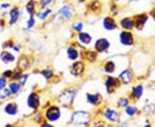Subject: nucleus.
<instances>
[{
    "mask_svg": "<svg viewBox=\"0 0 155 127\" xmlns=\"http://www.w3.org/2000/svg\"><path fill=\"white\" fill-rule=\"evenodd\" d=\"M91 119V116L86 111H76L72 113L71 122L76 126H84L88 125Z\"/></svg>",
    "mask_w": 155,
    "mask_h": 127,
    "instance_id": "1",
    "label": "nucleus"
},
{
    "mask_svg": "<svg viewBox=\"0 0 155 127\" xmlns=\"http://www.w3.org/2000/svg\"><path fill=\"white\" fill-rule=\"evenodd\" d=\"M76 90L75 89H67L63 91L59 96H58V102L62 106H70L74 101V98L76 96Z\"/></svg>",
    "mask_w": 155,
    "mask_h": 127,
    "instance_id": "2",
    "label": "nucleus"
},
{
    "mask_svg": "<svg viewBox=\"0 0 155 127\" xmlns=\"http://www.w3.org/2000/svg\"><path fill=\"white\" fill-rule=\"evenodd\" d=\"M45 118L49 123H54L61 118V110L58 106H50L45 112Z\"/></svg>",
    "mask_w": 155,
    "mask_h": 127,
    "instance_id": "3",
    "label": "nucleus"
},
{
    "mask_svg": "<svg viewBox=\"0 0 155 127\" xmlns=\"http://www.w3.org/2000/svg\"><path fill=\"white\" fill-rule=\"evenodd\" d=\"M119 40L121 44L126 46H131L134 43V38L132 32L128 31H122L120 33L119 35Z\"/></svg>",
    "mask_w": 155,
    "mask_h": 127,
    "instance_id": "4",
    "label": "nucleus"
},
{
    "mask_svg": "<svg viewBox=\"0 0 155 127\" xmlns=\"http://www.w3.org/2000/svg\"><path fill=\"white\" fill-rule=\"evenodd\" d=\"M27 105L30 109H33V110L38 109L41 105V99L37 93L32 92L28 94V99H27Z\"/></svg>",
    "mask_w": 155,
    "mask_h": 127,
    "instance_id": "5",
    "label": "nucleus"
},
{
    "mask_svg": "<svg viewBox=\"0 0 155 127\" xmlns=\"http://www.w3.org/2000/svg\"><path fill=\"white\" fill-rule=\"evenodd\" d=\"M121 86V81L119 78H113V77H108L105 81L106 90L108 93H113L115 89L119 88Z\"/></svg>",
    "mask_w": 155,
    "mask_h": 127,
    "instance_id": "6",
    "label": "nucleus"
},
{
    "mask_svg": "<svg viewBox=\"0 0 155 127\" xmlns=\"http://www.w3.org/2000/svg\"><path fill=\"white\" fill-rule=\"evenodd\" d=\"M110 47V42L105 38H100L95 42L94 48L97 52H104Z\"/></svg>",
    "mask_w": 155,
    "mask_h": 127,
    "instance_id": "7",
    "label": "nucleus"
},
{
    "mask_svg": "<svg viewBox=\"0 0 155 127\" xmlns=\"http://www.w3.org/2000/svg\"><path fill=\"white\" fill-rule=\"evenodd\" d=\"M84 64L83 61H74L71 66V72L73 76L78 77L81 76L84 71Z\"/></svg>",
    "mask_w": 155,
    "mask_h": 127,
    "instance_id": "8",
    "label": "nucleus"
},
{
    "mask_svg": "<svg viewBox=\"0 0 155 127\" xmlns=\"http://www.w3.org/2000/svg\"><path fill=\"white\" fill-rule=\"evenodd\" d=\"M104 118L108 121L111 123H119L120 122V114L116 110L114 109H107L104 113Z\"/></svg>",
    "mask_w": 155,
    "mask_h": 127,
    "instance_id": "9",
    "label": "nucleus"
},
{
    "mask_svg": "<svg viewBox=\"0 0 155 127\" xmlns=\"http://www.w3.org/2000/svg\"><path fill=\"white\" fill-rule=\"evenodd\" d=\"M148 20V16L147 14H140L138 16H135L134 21V27L138 30H142L145 27L146 23Z\"/></svg>",
    "mask_w": 155,
    "mask_h": 127,
    "instance_id": "10",
    "label": "nucleus"
},
{
    "mask_svg": "<svg viewBox=\"0 0 155 127\" xmlns=\"http://www.w3.org/2000/svg\"><path fill=\"white\" fill-rule=\"evenodd\" d=\"M86 97V101L89 104L92 106L99 105L102 102V95L98 93L96 94H91V93H86L85 94Z\"/></svg>",
    "mask_w": 155,
    "mask_h": 127,
    "instance_id": "11",
    "label": "nucleus"
},
{
    "mask_svg": "<svg viewBox=\"0 0 155 127\" xmlns=\"http://www.w3.org/2000/svg\"><path fill=\"white\" fill-rule=\"evenodd\" d=\"M103 27L107 31H113L117 28V23L114 18L111 17H106L103 20Z\"/></svg>",
    "mask_w": 155,
    "mask_h": 127,
    "instance_id": "12",
    "label": "nucleus"
},
{
    "mask_svg": "<svg viewBox=\"0 0 155 127\" xmlns=\"http://www.w3.org/2000/svg\"><path fill=\"white\" fill-rule=\"evenodd\" d=\"M59 14L61 17L66 20H71L73 17V11H72V7L70 5H63L59 11Z\"/></svg>",
    "mask_w": 155,
    "mask_h": 127,
    "instance_id": "13",
    "label": "nucleus"
},
{
    "mask_svg": "<svg viewBox=\"0 0 155 127\" xmlns=\"http://www.w3.org/2000/svg\"><path fill=\"white\" fill-rule=\"evenodd\" d=\"M78 41L81 43L82 45H84V46H89V45L91 43L92 41V37L91 35L90 34L87 32H79L78 34Z\"/></svg>",
    "mask_w": 155,
    "mask_h": 127,
    "instance_id": "14",
    "label": "nucleus"
},
{
    "mask_svg": "<svg viewBox=\"0 0 155 127\" xmlns=\"http://www.w3.org/2000/svg\"><path fill=\"white\" fill-rule=\"evenodd\" d=\"M0 59L2 62L5 65H9L11 63H13L16 60V57L14 54H12L11 52H8V51H3L0 54Z\"/></svg>",
    "mask_w": 155,
    "mask_h": 127,
    "instance_id": "15",
    "label": "nucleus"
},
{
    "mask_svg": "<svg viewBox=\"0 0 155 127\" xmlns=\"http://www.w3.org/2000/svg\"><path fill=\"white\" fill-rule=\"evenodd\" d=\"M119 79H120L121 83L127 84V83H131V81L133 80V74L129 70H125L120 73Z\"/></svg>",
    "mask_w": 155,
    "mask_h": 127,
    "instance_id": "16",
    "label": "nucleus"
},
{
    "mask_svg": "<svg viewBox=\"0 0 155 127\" xmlns=\"http://www.w3.org/2000/svg\"><path fill=\"white\" fill-rule=\"evenodd\" d=\"M4 111L6 114L8 115H11V116H15L17 115V113H18V106L16 103L14 102H10L8 104H6Z\"/></svg>",
    "mask_w": 155,
    "mask_h": 127,
    "instance_id": "17",
    "label": "nucleus"
},
{
    "mask_svg": "<svg viewBox=\"0 0 155 127\" xmlns=\"http://www.w3.org/2000/svg\"><path fill=\"white\" fill-rule=\"evenodd\" d=\"M120 26L125 30H132L134 28V21L132 18L125 17L120 21Z\"/></svg>",
    "mask_w": 155,
    "mask_h": 127,
    "instance_id": "18",
    "label": "nucleus"
},
{
    "mask_svg": "<svg viewBox=\"0 0 155 127\" xmlns=\"http://www.w3.org/2000/svg\"><path fill=\"white\" fill-rule=\"evenodd\" d=\"M10 15V21H9V23L11 25H13L15 23H17V22L18 21V19L20 18V11L19 9L15 7V8H12L9 13Z\"/></svg>",
    "mask_w": 155,
    "mask_h": 127,
    "instance_id": "19",
    "label": "nucleus"
},
{
    "mask_svg": "<svg viewBox=\"0 0 155 127\" xmlns=\"http://www.w3.org/2000/svg\"><path fill=\"white\" fill-rule=\"evenodd\" d=\"M81 55L89 62H94L97 60V52L96 51H91V50H84Z\"/></svg>",
    "mask_w": 155,
    "mask_h": 127,
    "instance_id": "20",
    "label": "nucleus"
},
{
    "mask_svg": "<svg viewBox=\"0 0 155 127\" xmlns=\"http://www.w3.org/2000/svg\"><path fill=\"white\" fill-rule=\"evenodd\" d=\"M17 67H18V69L22 70V71L28 69L29 67V60H28L27 56L22 55L19 58L18 62H17Z\"/></svg>",
    "mask_w": 155,
    "mask_h": 127,
    "instance_id": "21",
    "label": "nucleus"
},
{
    "mask_svg": "<svg viewBox=\"0 0 155 127\" xmlns=\"http://www.w3.org/2000/svg\"><path fill=\"white\" fill-rule=\"evenodd\" d=\"M67 55L68 59L72 61H76L79 57V52L73 46H69L67 48Z\"/></svg>",
    "mask_w": 155,
    "mask_h": 127,
    "instance_id": "22",
    "label": "nucleus"
},
{
    "mask_svg": "<svg viewBox=\"0 0 155 127\" xmlns=\"http://www.w3.org/2000/svg\"><path fill=\"white\" fill-rule=\"evenodd\" d=\"M51 13H52V9H50V8H45L42 11L37 12L35 14V16H36V17L38 18L39 20L44 21V20H46L48 17H49Z\"/></svg>",
    "mask_w": 155,
    "mask_h": 127,
    "instance_id": "23",
    "label": "nucleus"
},
{
    "mask_svg": "<svg viewBox=\"0 0 155 127\" xmlns=\"http://www.w3.org/2000/svg\"><path fill=\"white\" fill-rule=\"evenodd\" d=\"M36 4L34 0H30L26 4L25 6V10L27 11L28 15H35L36 12Z\"/></svg>",
    "mask_w": 155,
    "mask_h": 127,
    "instance_id": "24",
    "label": "nucleus"
},
{
    "mask_svg": "<svg viewBox=\"0 0 155 127\" xmlns=\"http://www.w3.org/2000/svg\"><path fill=\"white\" fill-rule=\"evenodd\" d=\"M143 91H144V88L142 87V85H138L134 87L132 90V97H134V99L139 100L142 96Z\"/></svg>",
    "mask_w": 155,
    "mask_h": 127,
    "instance_id": "25",
    "label": "nucleus"
},
{
    "mask_svg": "<svg viewBox=\"0 0 155 127\" xmlns=\"http://www.w3.org/2000/svg\"><path fill=\"white\" fill-rule=\"evenodd\" d=\"M115 70H116V64L113 61H107L104 64V71L106 73L111 74V73H113V72L115 71Z\"/></svg>",
    "mask_w": 155,
    "mask_h": 127,
    "instance_id": "26",
    "label": "nucleus"
},
{
    "mask_svg": "<svg viewBox=\"0 0 155 127\" xmlns=\"http://www.w3.org/2000/svg\"><path fill=\"white\" fill-rule=\"evenodd\" d=\"M21 87L22 86L20 85V83H17V82H12L9 84V89L12 94H18L21 90Z\"/></svg>",
    "mask_w": 155,
    "mask_h": 127,
    "instance_id": "27",
    "label": "nucleus"
},
{
    "mask_svg": "<svg viewBox=\"0 0 155 127\" xmlns=\"http://www.w3.org/2000/svg\"><path fill=\"white\" fill-rule=\"evenodd\" d=\"M89 8H90L91 11H93V12L99 11L101 10V4H100L98 1H92V2L90 3Z\"/></svg>",
    "mask_w": 155,
    "mask_h": 127,
    "instance_id": "28",
    "label": "nucleus"
},
{
    "mask_svg": "<svg viewBox=\"0 0 155 127\" xmlns=\"http://www.w3.org/2000/svg\"><path fill=\"white\" fill-rule=\"evenodd\" d=\"M137 113V108L134 107V106H127L125 107V113L127 114V116L129 117H133Z\"/></svg>",
    "mask_w": 155,
    "mask_h": 127,
    "instance_id": "29",
    "label": "nucleus"
},
{
    "mask_svg": "<svg viewBox=\"0 0 155 127\" xmlns=\"http://www.w3.org/2000/svg\"><path fill=\"white\" fill-rule=\"evenodd\" d=\"M11 91L9 88H4L0 89V99L1 100H6L8 99L11 96Z\"/></svg>",
    "mask_w": 155,
    "mask_h": 127,
    "instance_id": "30",
    "label": "nucleus"
},
{
    "mask_svg": "<svg viewBox=\"0 0 155 127\" xmlns=\"http://www.w3.org/2000/svg\"><path fill=\"white\" fill-rule=\"evenodd\" d=\"M41 74L43 76V78L49 80L54 77V71L51 69H44L41 71Z\"/></svg>",
    "mask_w": 155,
    "mask_h": 127,
    "instance_id": "31",
    "label": "nucleus"
},
{
    "mask_svg": "<svg viewBox=\"0 0 155 127\" xmlns=\"http://www.w3.org/2000/svg\"><path fill=\"white\" fill-rule=\"evenodd\" d=\"M72 28L74 31H76V32H78V33H79V32H81V31L83 30L84 23L82 22H75V23H73V24H72Z\"/></svg>",
    "mask_w": 155,
    "mask_h": 127,
    "instance_id": "32",
    "label": "nucleus"
},
{
    "mask_svg": "<svg viewBox=\"0 0 155 127\" xmlns=\"http://www.w3.org/2000/svg\"><path fill=\"white\" fill-rule=\"evenodd\" d=\"M27 28L28 29L33 28L35 25V15H29L28 21H27Z\"/></svg>",
    "mask_w": 155,
    "mask_h": 127,
    "instance_id": "33",
    "label": "nucleus"
},
{
    "mask_svg": "<svg viewBox=\"0 0 155 127\" xmlns=\"http://www.w3.org/2000/svg\"><path fill=\"white\" fill-rule=\"evenodd\" d=\"M117 105L121 108H125L126 106L129 105V99L128 98H121L119 100Z\"/></svg>",
    "mask_w": 155,
    "mask_h": 127,
    "instance_id": "34",
    "label": "nucleus"
},
{
    "mask_svg": "<svg viewBox=\"0 0 155 127\" xmlns=\"http://www.w3.org/2000/svg\"><path fill=\"white\" fill-rule=\"evenodd\" d=\"M22 76V70H20V69H17V71H13L11 78H12V79H13L14 81H19V79L21 78Z\"/></svg>",
    "mask_w": 155,
    "mask_h": 127,
    "instance_id": "35",
    "label": "nucleus"
},
{
    "mask_svg": "<svg viewBox=\"0 0 155 127\" xmlns=\"http://www.w3.org/2000/svg\"><path fill=\"white\" fill-rule=\"evenodd\" d=\"M53 0H41L39 3V6L41 10H43L45 8H48V6L52 4Z\"/></svg>",
    "mask_w": 155,
    "mask_h": 127,
    "instance_id": "36",
    "label": "nucleus"
},
{
    "mask_svg": "<svg viewBox=\"0 0 155 127\" xmlns=\"http://www.w3.org/2000/svg\"><path fill=\"white\" fill-rule=\"evenodd\" d=\"M28 74H25V75H22L21 78L19 79V83H20V85L23 87V86H25L26 85V83H27V81H28Z\"/></svg>",
    "mask_w": 155,
    "mask_h": 127,
    "instance_id": "37",
    "label": "nucleus"
},
{
    "mask_svg": "<svg viewBox=\"0 0 155 127\" xmlns=\"http://www.w3.org/2000/svg\"><path fill=\"white\" fill-rule=\"evenodd\" d=\"M7 85V78L5 77H1L0 78V89L6 88Z\"/></svg>",
    "mask_w": 155,
    "mask_h": 127,
    "instance_id": "38",
    "label": "nucleus"
},
{
    "mask_svg": "<svg viewBox=\"0 0 155 127\" xmlns=\"http://www.w3.org/2000/svg\"><path fill=\"white\" fill-rule=\"evenodd\" d=\"M12 73H13V71H10V70L5 71V72L4 73V77H5L6 78H11V76H12Z\"/></svg>",
    "mask_w": 155,
    "mask_h": 127,
    "instance_id": "39",
    "label": "nucleus"
},
{
    "mask_svg": "<svg viewBox=\"0 0 155 127\" xmlns=\"http://www.w3.org/2000/svg\"><path fill=\"white\" fill-rule=\"evenodd\" d=\"M117 9H118V8H117V5H113L112 7H111V11H112L114 14H116V13H117V11H118Z\"/></svg>",
    "mask_w": 155,
    "mask_h": 127,
    "instance_id": "40",
    "label": "nucleus"
},
{
    "mask_svg": "<svg viewBox=\"0 0 155 127\" xmlns=\"http://www.w3.org/2000/svg\"><path fill=\"white\" fill-rule=\"evenodd\" d=\"M10 7V5L9 4H3L2 5H1V9L2 10H6L7 8H9Z\"/></svg>",
    "mask_w": 155,
    "mask_h": 127,
    "instance_id": "41",
    "label": "nucleus"
},
{
    "mask_svg": "<svg viewBox=\"0 0 155 127\" xmlns=\"http://www.w3.org/2000/svg\"><path fill=\"white\" fill-rule=\"evenodd\" d=\"M150 15H151V17L153 18V20L155 21V8L153 10V11H151V13H150Z\"/></svg>",
    "mask_w": 155,
    "mask_h": 127,
    "instance_id": "42",
    "label": "nucleus"
},
{
    "mask_svg": "<svg viewBox=\"0 0 155 127\" xmlns=\"http://www.w3.org/2000/svg\"><path fill=\"white\" fill-rule=\"evenodd\" d=\"M41 126L42 127H51L52 125H51L50 124H48V123H46V124H42V125H41Z\"/></svg>",
    "mask_w": 155,
    "mask_h": 127,
    "instance_id": "43",
    "label": "nucleus"
},
{
    "mask_svg": "<svg viewBox=\"0 0 155 127\" xmlns=\"http://www.w3.org/2000/svg\"><path fill=\"white\" fill-rule=\"evenodd\" d=\"M78 1H79V2H81V3H83L84 1H85V0H78Z\"/></svg>",
    "mask_w": 155,
    "mask_h": 127,
    "instance_id": "44",
    "label": "nucleus"
},
{
    "mask_svg": "<svg viewBox=\"0 0 155 127\" xmlns=\"http://www.w3.org/2000/svg\"><path fill=\"white\" fill-rule=\"evenodd\" d=\"M114 2H118V1H120V0H113Z\"/></svg>",
    "mask_w": 155,
    "mask_h": 127,
    "instance_id": "45",
    "label": "nucleus"
},
{
    "mask_svg": "<svg viewBox=\"0 0 155 127\" xmlns=\"http://www.w3.org/2000/svg\"><path fill=\"white\" fill-rule=\"evenodd\" d=\"M154 108H155V104H154Z\"/></svg>",
    "mask_w": 155,
    "mask_h": 127,
    "instance_id": "46",
    "label": "nucleus"
}]
</instances>
